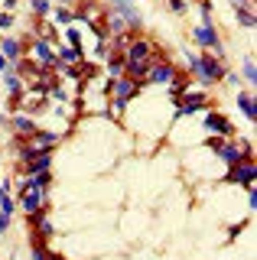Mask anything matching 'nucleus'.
Wrapping results in <instances>:
<instances>
[{
    "mask_svg": "<svg viewBox=\"0 0 257 260\" xmlns=\"http://www.w3.org/2000/svg\"><path fill=\"white\" fill-rule=\"evenodd\" d=\"M247 205H251V208H257V192H254V185L247 189Z\"/></svg>",
    "mask_w": 257,
    "mask_h": 260,
    "instance_id": "2f4dec72",
    "label": "nucleus"
},
{
    "mask_svg": "<svg viewBox=\"0 0 257 260\" xmlns=\"http://www.w3.org/2000/svg\"><path fill=\"white\" fill-rule=\"evenodd\" d=\"M241 81L244 85H257V65H254V55H244V65H241Z\"/></svg>",
    "mask_w": 257,
    "mask_h": 260,
    "instance_id": "4be33fe9",
    "label": "nucleus"
},
{
    "mask_svg": "<svg viewBox=\"0 0 257 260\" xmlns=\"http://www.w3.org/2000/svg\"><path fill=\"white\" fill-rule=\"evenodd\" d=\"M7 228H10V218H7L4 211H0V234H7Z\"/></svg>",
    "mask_w": 257,
    "mask_h": 260,
    "instance_id": "72a5a7b5",
    "label": "nucleus"
},
{
    "mask_svg": "<svg viewBox=\"0 0 257 260\" xmlns=\"http://www.w3.org/2000/svg\"><path fill=\"white\" fill-rule=\"evenodd\" d=\"M199 111H208V94L202 91H186L176 98V117H186V114H199Z\"/></svg>",
    "mask_w": 257,
    "mask_h": 260,
    "instance_id": "0eeeda50",
    "label": "nucleus"
},
{
    "mask_svg": "<svg viewBox=\"0 0 257 260\" xmlns=\"http://www.w3.org/2000/svg\"><path fill=\"white\" fill-rule=\"evenodd\" d=\"M13 7H17V0H4V10L7 13H13Z\"/></svg>",
    "mask_w": 257,
    "mask_h": 260,
    "instance_id": "f704fd0d",
    "label": "nucleus"
},
{
    "mask_svg": "<svg viewBox=\"0 0 257 260\" xmlns=\"http://www.w3.org/2000/svg\"><path fill=\"white\" fill-rule=\"evenodd\" d=\"M10 69L17 72V75H39V72H43V65H36L33 59H26V55H23V59H17Z\"/></svg>",
    "mask_w": 257,
    "mask_h": 260,
    "instance_id": "412c9836",
    "label": "nucleus"
},
{
    "mask_svg": "<svg viewBox=\"0 0 257 260\" xmlns=\"http://www.w3.org/2000/svg\"><path fill=\"white\" fill-rule=\"evenodd\" d=\"M7 29H13V13L0 10V32H7Z\"/></svg>",
    "mask_w": 257,
    "mask_h": 260,
    "instance_id": "cd10ccee",
    "label": "nucleus"
},
{
    "mask_svg": "<svg viewBox=\"0 0 257 260\" xmlns=\"http://www.w3.org/2000/svg\"><path fill=\"white\" fill-rule=\"evenodd\" d=\"M0 72H10V62H7L4 55H0Z\"/></svg>",
    "mask_w": 257,
    "mask_h": 260,
    "instance_id": "c9c22d12",
    "label": "nucleus"
},
{
    "mask_svg": "<svg viewBox=\"0 0 257 260\" xmlns=\"http://www.w3.org/2000/svg\"><path fill=\"white\" fill-rule=\"evenodd\" d=\"M235 13H238V26H244V29H254V26H257L254 7H244V10H235Z\"/></svg>",
    "mask_w": 257,
    "mask_h": 260,
    "instance_id": "b1692460",
    "label": "nucleus"
},
{
    "mask_svg": "<svg viewBox=\"0 0 257 260\" xmlns=\"http://www.w3.org/2000/svg\"><path fill=\"white\" fill-rule=\"evenodd\" d=\"M202 124H205V130H212L215 137H221V140H231V137L238 134V130H235V124H231V120L224 117V114H218V111H212V108L205 111Z\"/></svg>",
    "mask_w": 257,
    "mask_h": 260,
    "instance_id": "1a4fd4ad",
    "label": "nucleus"
},
{
    "mask_svg": "<svg viewBox=\"0 0 257 260\" xmlns=\"http://www.w3.org/2000/svg\"><path fill=\"white\" fill-rule=\"evenodd\" d=\"M231 7H235V10H244V7H254L251 0H231Z\"/></svg>",
    "mask_w": 257,
    "mask_h": 260,
    "instance_id": "473e14b6",
    "label": "nucleus"
},
{
    "mask_svg": "<svg viewBox=\"0 0 257 260\" xmlns=\"http://www.w3.org/2000/svg\"><path fill=\"white\" fill-rule=\"evenodd\" d=\"M199 10H202V23H212V0H202Z\"/></svg>",
    "mask_w": 257,
    "mask_h": 260,
    "instance_id": "c756f323",
    "label": "nucleus"
},
{
    "mask_svg": "<svg viewBox=\"0 0 257 260\" xmlns=\"http://www.w3.org/2000/svg\"><path fill=\"white\" fill-rule=\"evenodd\" d=\"M0 55H4L7 62H17V59H23V55H26V46L20 43V39H13V36H4L0 39Z\"/></svg>",
    "mask_w": 257,
    "mask_h": 260,
    "instance_id": "2eb2a0df",
    "label": "nucleus"
},
{
    "mask_svg": "<svg viewBox=\"0 0 257 260\" xmlns=\"http://www.w3.org/2000/svg\"><path fill=\"white\" fill-rule=\"evenodd\" d=\"M52 159H55V153H52V150H39L36 156L29 159V162H23L20 169H23L26 176H36V173H46V169H52Z\"/></svg>",
    "mask_w": 257,
    "mask_h": 260,
    "instance_id": "ddd939ff",
    "label": "nucleus"
},
{
    "mask_svg": "<svg viewBox=\"0 0 257 260\" xmlns=\"http://www.w3.org/2000/svg\"><path fill=\"white\" fill-rule=\"evenodd\" d=\"M0 211H4L7 218H13V211H17V202H13L10 195H4V199H0Z\"/></svg>",
    "mask_w": 257,
    "mask_h": 260,
    "instance_id": "bb28decb",
    "label": "nucleus"
},
{
    "mask_svg": "<svg viewBox=\"0 0 257 260\" xmlns=\"http://www.w3.org/2000/svg\"><path fill=\"white\" fill-rule=\"evenodd\" d=\"M224 81H228V85L231 88H241V85H244V81H241V75H238V72H224V75H221Z\"/></svg>",
    "mask_w": 257,
    "mask_h": 260,
    "instance_id": "7c9ffc66",
    "label": "nucleus"
},
{
    "mask_svg": "<svg viewBox=\"0 0 257 260\" xmlns=\"http://www.w3.org/2000/svg\"><path fill=\"white\" fill-rule=\"evenodd\" d=\"M29 224L36 228V231H33V241H43V244H46V241L55 238V224L49 221V215H39V218H33Z\"/></svg>",
    "mask_w": 257,
    "mask_h": 260,
    "instance_id": "a211bd4d",
    "label": "nucleus"
},
{
    "mask_svg": "<svg viewBox=\"0 0 257 260\" xmlns=\"http://www.w3.org/2000/svg\"><path fill=\"white\" fill-rule=\"evenodd\" d=\"M228 185H241V189H251L257 182V166H254V156L251 159H241L235 166H228V176H224Z\"/></svg>",
    "mask_w": 257,
    "mask_h": 260,
    "instance_id": "39448f33",
    "label": "nucleus"
},
{
    "mask_svg": "<svg viewBox=\"0 0 257 260\" xmlns=\"http://www.w3.org/2000/svg\"><path fill=\"white\" fill-rule=\"evenodd\" d=\"M26 189L49 195V189H52V169H46V173H36V176H26V179L20 182V192H26Z\"/></svg>",
    "mask_w": 257,
    "mask_h": 260,
    "instance_id": "4468645a",
    "label": "nucleus"
},
{
    "mask_svg": "<svg viewBox=\"0 0 257 260\" xmlns=\"http://www.w3.org/2000/svg\"><path fill=\"white\" fill-rule=\"evenodd\" d=\"M59 7H72V4H78V0H55Z\"/></svg>",
    "mask_w": 257,
    "mask_h": 260,
    "instance_id": "e433bc0d",
    "label": "nucleus"
},
{
    "mask_svg": "<svg viewBox=\"0 0 257 260\" xmlns=\"http://www.w3.org/2000/svg\"><path fill=\"white\" fill-rule=\"evenodd\" d=\"M4 88L10 91V108H20V101H23V81L17 72H4Z\"/></svg>",
    "mask_w": 257,
    "mask_h": 260,
    "instance_id": "dca6fc26",
    "label": "nucleus"
},
{
    "mask_svg": "<svg viewBox=\"0 0 257 260\" xmlns=\"http://www.w3.org/2000/svg\"><path fill=\"white\" fill-rule=\"evenodd\" d=\"M192 39H196L202 49H208L212 55L224 59V43H221L218 29H215V23H202V26H196V29H192Z\"/></svg>",
    "mask_w": 257,
    "mask_h": 260,
    "instance_id": "423d86ee",
    "label": "nucleus"
},
{
    "mask_svg": "<svg viewBox=\"0 0 257 260\" xmlns=\"http://www.w3.org/2000/svg\"><path fill=\"white\" fill-rule=\"evenodd\" d=\"M72 20H75V13H72L69 7H59V4H55V23H59V26H69Z\"/></svg>",
    "mask_w": 257,
    "mask_h": 260,
    "instance_id": "393cba45",
    "label": "nucleus"
},
{
    "mask_svg": "<svg viewBox=\"0 0 257 260\" xmlns=\"http://www.w3.org/2000/svg\"><path fill=\"white\" fill-rule=\"evenodd\" d=\"M238 108H241V114H244L251 124L257 120V101H254L251 91H238Z\"/></svg>",
    "mask_w": 257,
    "mask_h": 260,
    "instance_id": "aec40b11",
    "label": "nucleus"
},
{
    "mask_svg": "<svg viewBox=\"0 0 257 260\" xmlns=\"http://www.w3.org/2000/svg\"><path fill=\"white\" fill-rule=\"evenodd\" d=\"M29 49H33V59H36V65H43V69H49V72H59V55H55V49L46 43V39H33V43H29Z\"/></svg>",
    "mask_w": 257,
    "mask_h": 260,
    "instance_id": "9d476101",
    "label": "nucleus"
},
{
    "mask_svg": "<svg viewBox=\"0 0 257 260\" xmlns=\"http://www.w3.org/2000/svg\"><path fill=\"white\" fill-rule=\"evenodd\" d=\"M120 59H124V75L127 78H143L150 69V62L153 59H163V55L153 49L150 39H131V46L120 52Z\"/></svg>",
    "mask_w": 257,
    "mask_h": 260,
    "instance_id": "f257e3e1",
    "label": "nucleus"
},
{
    "mask_svg": "<svg viewBox=\"0 0 257 260\" xmlns=\"http://www.w3.org/2000/svg\"><path fill=\"white\" fill-rule=\"evenodd\" d=\"M29 10H33L36 20H46L52 13V0H29Z\"/></svg>",
    "mask_w": 257,
    "mask_h": 260,
    "instance_id": "5701e85b",
    "label": "nucleus"
},
{
    "mask_svg": "<svg viewBox=\"0 0 257 260\" xmlns=\"http://www.w3.org/2000/svg\"><path fill=\"white\" fill-rule=\"evenodd\" d=\"M66 39H69V43H66V46H75V49H85V46H82V29H75V26H72V29L66 32Z\"/></svg>",
    "mask_w": 257,
    "mask_h": 260,
    "instance_id": "a878e982",
    "label": "nucleus"
},
{
    "mask_svg": "<svg viewBox=\"0 0 257 260\" xmlns=\"http://www.w3.org/2000/svg\"><path fill=\"white\" fill-rule=\"evenodd\" d=\"M189 72L196 75L199 85H205V88H212V85H218L221 75L228 69H224V59H218V55H212V52H196V62L189 65Z\"/></svg>",
    "mask_w": 257,
    "mask_h": 260,
    "instance_id": "f03ea898",
    "label": "nucleus"
},
{
    "mask_svg": "<svg viewBox=\"0 0 257 260\" xmlns=\"http://www.w3.org/2000/svg\"><path fill=\"white\" fill-rule=\"evenodd\" d=\"M59 140H62V134H55V130H36V134L29 137L26 143H33L36 150H55V146H59Z\"/></svg>",
    "mask_w": 257,
    "mask_h": 260,
    "instance_id": "f3484780",
    "label": "nucleus"
},
{
    "mask_svg": "<svg viewBox=\"0 0 257 260\" xmlns=\"http://www.w3.org/2000/svg\"><path fill=\"white\" fill-rule=\"evenodd\" d=\"M140 88H143V81L140 78H127V75H120L114 78V85H111V104H114V111H127V104L134 101V98L140 94Z\"/></svg>",
    "mask_w": 257,
    "mask_h": 260,
    "instance_id": "7ed1b4c3",
    "label": "nucleus"
},
{
    "mask_svg": "<svg viewBox=\"0 0 257 260\" xmlns=\"http://www.w3.org/2000/svg\"><path fill=\"white\" fill-rule=\"evenodd\" d=\"M7 127L17 134V140H29V137H33L36 130H39V127H36V120L29 117V114H23V111H20V114H13V117L7 120Z\"/></svg>",
    "mask_w": 257,
    "mask_h": 260,
    "instance_id": "f8f14e48",
    "label": "nucleus"
},
{
    "mask_svg": "<svg viewBox=\"0 0 257 260\" xmlns=\"http://www.w3.org/2000/svg\"><path fill=\"white\" fill-rule=\"evenodd\" d=\"M111 13H117L120 20L127 23V29H131V36L137 29H143V16H140V10L131 4V0H111Z\"/></svg>",
    "mask_w": 257,
    "mask_h": 260,
    "instance_id": "6e6552de",
    "label": "nucleus"
},
{
    "mask_svg": "<svg viewBox=\"0 0 257 260\" xmlns=\"http://www.w3.org/2000/svg\"><path fill=\"white\" fill-rule=\"evenodd\" d=\"M173 75H176V69L166 59H153L150 69H147V75H143L140 81H143V85H170Z\"/></svg>",
    "mask_w": 257,
    "mask_h": 260,
    "instance_id": "9b49d317",
    "label": "nucleus"
},
{
    "mask_svg": "<svg viewBox=\"0 0 257 260\" xmlns=\"http://www.w3.org/2000/svg\"><path fill=\"white\" fill-rule=\"evenodd\" d=\"M170 10H173L176 16H182V13L189 10V4H186V0H170Z\"/></svg>",
    "mask_w": 257,
    "mask_h": 260,
    "instance_id": "c85d7f7f",
    "label": "nucleus"
},
{
    "mask_svg": "<svg viewBox=\"0 0 257 260\" xmlns=\"http://www.w3.org/2000/svg\"><path fill=\"white\" fill-rule=\"evenodd\" d=\"M17 208L23 211V215H26V221H33V218H39V215H49V195L26 189V192H20Z\"/></svg>",
    "mask_w": 257,
    "mask_h": 260,
    "instance_id": "20e7f679",
    "label": "nucleus"
},
{
    "mask_svg": "<svg viewBox=\"0 0 257 260\" xmlns=\"http://www.w3.org/2000/svg\"><path fill=\"white\" fill-rule=\"evenodd\" d=\"M59 62L62 65H82L85 62V49H75V46H59Z\"/></svg>",
    "mask_w": 257,
    "mask_h": 260,
    "instance_id": "6ab92c4d",
    "label": "nucleus"
}]
</instances>
